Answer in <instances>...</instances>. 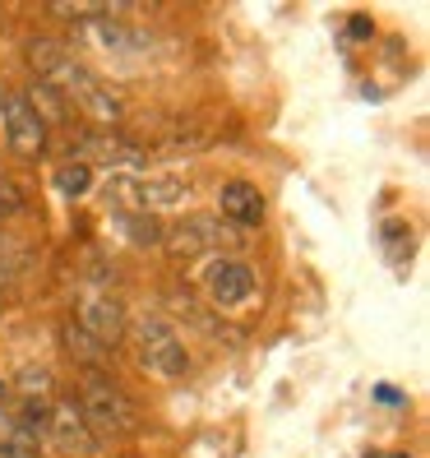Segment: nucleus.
<instances>
[{
    "label": "nucleus",
    "instance_id": "7",
    "mask_svg": "<svg viewBox=\"0 0 430 458\" xmlns=\"http://www.w3.org/2000/svg\"><path fill=\"white\" fill-rule=\"evenodd\" d=\"M74 144H79V153H84V157H93V163H106V167H134V163L144 157L139 148L125 140V134H112V130H84Z\"/></svg>",
    "mask_w": 430,
    "mask_h": 458
},
{
    "label": "nucleus",
    "instance_id": "19",
    "mask_svg": "<svg viewBox=\"0 0 430 458\" xmlns=\"http://www.w3.org/2000/svg\"><path fill=\"white\" fill-rule=\"evenodd\" d=\"M0 408H5V385H0Z\"/></svg>",
    "mask_w": 430,
    "mask_h": 458
},
{
    "label": "nucleus",
    "instance_id": "10",
    "mask_svg": "<svg viewBox=\"0 0 430 458\" xmlns=\"http://www.w3.org/2000/svg\"><path fill=\"white\" fill-rule=\"evenodd\" d=\"M218 204L227 213V223H236V227H259L264 223V195L255 191L250 181H227Z\"/></svg>",
    "mask_w": 430,
    "mask_h": 458
},
{
    "label": "nucleus",
    "instance_id": "1",
    "mask_svg": "<svg viewBox=\"0 0 430 458\" xmlns=\"http://www.w3.org/2000/svg\"><path fill=\"white\" fill-rule=\"evenodd\" d=\"M79 417H84V426L93 430V440H106V436H125V430H134V403L106 380H93L84 389V398H79Z\"/></svg>",
    "mask_w": 430,
    "mask_h": 458
},
{
    "label": "nucleus",
    "instance_id": "11",
    "mask_svg": "<svg viewBox=\"0 0 430 458\" xmlns=\"http://www.w3.org/2000/svg\"><path fill=\"white\" fill-rule=\"evenodd\" d=\"M0 458H42L38 430H29L10 408H0Z\"/></svg>",
    "mask_w": 430,
    "mask_h": 458
},
{
    "label": "nucleus",
    "instance_id": "2",
    "mask_svg": "<svg viewBox=\"0 0 430 458\" xmlns=\"http://www.w3.org/2000/svg\"><path fill=\"white\" fill-rule=\"evenodd\" d=\"M74 325H79V334H84L93 347H116L125 338V310H121L116 296L84 292L74 301Z\"/></svg>",
    "mask_w": 430,
    "mask_h": 458
},
{
    "label": "nucleus",
    "instance_id": "17",
    "mask_svg": "<svg viewBox=\"0 0 430 458\" xmlns=\"http://www.w3.org/2000/svg\"><path fill=\"white\" fill-rule=\"evenodd\" d=\"M19 208H23V191L14 181H0V218H14Z\"/></svg>",
    "mask_w": 430,
    "mask_h": 458
},
{
    "label": "nucleus",
    "instance_id": "8",
    "mask_svg": "<svg viewBox=\"0 0 430 458\" xmlns=\"http://www.w3.org/2000/svg\"><path fill=\"white\" fill-rule=\"evenodd\" d=\"M208 296H213L218 306H246L250 296H255V274H250V264L223 259V264L208 274Z\"/></svg>",
    "mask_w": 430,
    "mask_h": 458
},
{
    "label": "nucleus",
    "instance_id": "3",
    "mask_svg": "<svg viewBox=\"0 0 430 458\" xmlns=\"http://www.w3.org/2000/svg\"><path fill=\"white\" fill-rule=\"evenodd\" d=\"M134 347H139V361L157 375H167V380L185 375V366H190L185 343L172 334V325H163V319H144V325L134 329Z\"/></svg>",
    "mask_w": 430,
    "mask_h": 458
},
{
    "label": "nucleus",
    "instance_id": "5",
    "mask_svg": "<svg viewBox=\"0 0 430 458\" xmlns=\"http://www.w3.org/2000/svg\"><path fill=\"white\" fill-rule=\"evenodd\" d=\"M46 440L56 445L61 454H70V458H89L93 449H97V440H93V430L84 426V417H79V408L74 403H51V412H46Z\"/></svg>",
    "mask_w": 430,
    "mask_h": 458
},
{
    "label": "nucleus",
    "instance_id": "12",
    "mask_svg": "<svg viewBox=\"0 0 430 458\" xmlns=\"http://www.w3.org/2000/svg\"><path fill=\"white\" fill-rule=\"evenodd\" d=\"M116 227L134 241V246H153V241H163V227H157L153 213H144V208H121L116 213Z\"/></svg>",
    "mask_w": 430,
    "mask_h": 458
},
{
    "label": "nucleus",
    "instance_id": "18",
    "mask_svg": "<svg viewBox=\"0 0 430 458\" xmlns=\"http://www.w3.org/2000/svg\"><path fill=\"white\" fill-rule=\"evenodd\" d=\"M10 250H14V246H10V241H5V236H0V259H5ZM0 274H5V264H0Z\"/></svg>",
    "mask_w": 430,
    "mask_h": 458
},
{
    "label": "nucleus",
    "instance_id": "16",
    "mask_svg": "<svg viewBox=\"0 0 430 458\" xmlns=\"http://www.w3.org/2000/svg\"><path fill=\"white\" fill-rule=\"evenodd\" d=\"M14 389H19V398H46V394H51V370H42V366L19 370Z\"/></svg>",
    "mask_w": 430,
    "mask_h": 458
},
{
    "label": "nucleus",
    "instance_id": "9",
    "mask_svg": "<svg viewBox=\"0 0 430 458\" xmlns=\"http://www.w3.org/2000/svg\"><path fill=\"white\" fill-rule=\"evenodd\" d=\"M70 98H74L79 106H84L89 116H97L102 125H116V121L125 116V98H121L112 84H102L97 74H89V79H84V84H79Z\"/></svg>",
    "mask_w": 430,
    "mask_h": 458
},
{
    "label": "nucleus",
    "instance_id": "4",
    "mask_svg": "<svg viewBox=\"0 0 430 458\" xmlns=\"http://www.w3.org/2000/svg\"><path fill=\"white\" fill-rule=\"evenodd\" d=\"M0 121H5V140H10L14 153H23V157L46 153V125L38 121V112L29 106L23 93H5V98H0Z\"/></svg>",
    "mask_w": 430,
    "mask_h": 458
},
{
    "label": "nucleus",
    "instance_id": "14",
    "mask_svg": "<svg viewBox=\"0 0 430 458\" xmlns=\"http://www.w3.org/2000/svg\"><path fill=\"white\" fill-rule=\"evenodd\" d=\"M185 195V185L176 181V176H148V181H139V199H144V213L153 208V204H176Z\"/></svg>",
    "mask_w": 430,
    "mask_h": 458
},
{
    "label": "nucleus",
    "instance_id": "20",
    "mask_svg": "<svg viewBox=\"0 0 430 458\" xmlns=\"http://www.w3.org/2000/svg\"><path fill=\"white\" fill-rule=\"evenodd\" d=\"M0 287H5V274H0Z\"/></svg>",
    "mask_w": 430,
    "mask_h": 458
},
{
    "label": "nucleus",
    "instance_id": "6",
    "mask_svg": "<svg viewBox=\"0 0 430 458\" xmlns=\"http://www.w3.org/2000/svg\"><path fill=\"white\" fill-rule=\"evenodd\" d=\"M163 246H167V255H176V259H199V255H208L213 246H223V227L208 223V218L176 223V227L163 232Z\"/></svg>",
    "mask_w": 430,
    "mask_h": 458
},
{
    "label": "nucleus",
    "instance_id": "15",
    "mask_svg": "<svg viewBox=\"0 0 430 458\" xmlns=\"http://www.w3.org/2000/svg\"><path fill=\"white\" fill-rule=\"evenodd\" d=\"M56 191L70 195V199L89 195V191H93V172H89V163H65V167L56 172Z\"/></svg>",
    "mask_w": 430,
    "mask_h": 458
},
{
    "label": "nucleus",
    "instance_id": "13",
    "mask_svg": "<svg viewBox=\"0 0 430 458\" xmlns=\"http://www.w3.org/2000/svg\"><path fill=\"white\" fill-rule=\"evenodd\" d=\"M23 98H29V106L38 112V121H42V125H51V121H65V116H70V102H65L56 89H51V84H38L33 93H23Z\"/></svg>",
    "mask_w": 430,
    "mask_h": 458
}]
</instances>
